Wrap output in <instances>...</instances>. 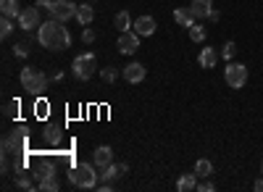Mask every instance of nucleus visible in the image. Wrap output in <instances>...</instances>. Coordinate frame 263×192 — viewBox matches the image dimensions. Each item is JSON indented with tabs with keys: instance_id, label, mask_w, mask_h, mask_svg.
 <instances>
[{
	"instance_id": "412c9836",
	"label": "nucleus",
	"mask_w": 263,
	"mask_h": 192,
	"mask_svg": "<svg viewBox=\"0 0 263 192\" xmlns=\"http://www.w3.org/2000/svg\"><path fill=\"white\" fill-rule=\"evenodd\" d=\"M197 179H200V177H197L195 171H192V174H182V177L177 179V189H179V192H190V189L197 187Z\"/></svg>"
},
{
	"instance_id": "f257e3e1",
	"label": "nucleus",
	"mask_w": 263,
	"mask_h": 192,
	"mask_svg": "<svg viewBox=\"0 0 263 192\" xmlns=\"http://www.w3.org/2000/svg\"><path fill=\"white\" fill-rule=\"evenodd\" d=\"M37 42L45 50H66V48H71V32L66 29L63 21L48 18L37 29Z\"/></svg>"
},
{
	"instance_id": "e433bc0d",
	"label": "nucleus",
	"mask_w": 263,
	"mask_h": 192,
	"mask_svg": "<svg viewBox=\"0 0 263 192\" xmlns=\"http://www.w3.org/2000/svg\"><path fill=\"white\" fill-rule=\"evenodd\" d=\"M63 79V71H55V74H50V82H61Z\"/></svg>"
},
{
	"instance_id": "4be33fe9",
	"label": "nucleus",
	"mask_w": 263,
	"mask_h": 192,
	"mask_svg": "<svg viewBox=\"0 0 263 192\" xmlns=\"http://www.w3.org/2000/svg\"><path fill=\"white\" fill-rule=\"evenodd\" d=\"M195 174L200 177V179H208V177L213 174V163H211L208 158H197V161H195Z\"/></svg>"
},
{
	"instance_id": "c9c22d12",
	"label": "nucleus",
	"mask_w": 263,
	"mask_h": 192,
	"mask_svg": "<svg viewBox=\"0 0 263 192\" xmlns=\"http://www.w3.org/2000/svg\"><path fill=\"white\" fill-rule=\"evenodd\" d=\"M218 18H221V16H218V11H211V13H208V21H213V24H216Z\"/></svg>"
},
{
	"instance_id": "7c9ffc66",
	"label": "nucleus",
	"mask_w": 263,
	"mask_h": 192,
	"mask_svg": "<svg viewBox=\"0 0 263 192\" xmlns=\"http://www.w3.org/2000/svg\"><path fill=\"white\" fill-rule=\"evenodd\" d=\"M13 55H16V58H27V55H29V45H27V42H18V45H13Z\"/></svg>"
},
{
	"instance_id": "7ed1b4c3",
	"label": "nucleus",
	"mask_w": 263,
	"mask_h": 192,
	"mask_svg": "<svg viewBox=\"0 0 263 192\" xmlns=\"http://www.w3.org/2000/svg\"><path fill=\"white\" fill-rule=\"evenodd\" d=\"M98 179H100V174H98L95 163H74L69 168V182L79 189H95Z\"/></svg>"
},
{
	"instance_id": "1a4fd4ad",
	"label": "nucleus",
	"mask_w": 263,
	"mask_h": 192,
	"mask_svg": "<svg viewBox=\"0 0 263 192\" xmlns=\"http://www.w3.org/2000/svg\"><path fill=\"white\" fill-rule=\"evenodd\" d=\"M116 48L121 55H135L140 50V34L135 29H129V32H121L119 34V42H116Z\"/></svg>"
},
{
	"instance_id": "aec40b11",
	"label": "nucleus",
	"mask_w": 263,
	"mask_h": 192,
	"mask_svg": "<svg viewBox=\"0 0 263 192\" xmlns=\"http://www.w3.org/2000/svg\"><path fill=\"white\" fill-rule=\"evenodd\" d=\"M174 21H177L179 27H187V29H190V27H195V21H197V18L192 16L190 8H177V11H174Z\"/></svg>"
},
{
	"instance_id": "f03ea898",
	"label": "nucleus",
	"mask_w": 263,
	"mask_h": 192,
	"mask_svg": "<svg viewBox=\"0 0 263 192\" xmlns=\"http://www.w3.org/2000/svg\"><path fill=\"white\" fill-rule=\"evenodd\" d=\"M18 82H21V87H24L29 95L40 98V95H45L48 84H50V76L42 74V71L34 69V66H24V69L18 71Z\"/></svg>"
},
{
	"instance_id": "bb28decb",
	"label": "nucleus",
	"mask_w": 263,
	"mask_h": 192,
	"mask_svg": "<svg viewBox=\"0 0 263 192\" xmlns=\"http://www.w3.org/2000/svg\"><path fill=\"white\" fill-rule=\"evenodd\" d=\"M100 79H103V82H108V84H114V82L119 79V71H116L114 66H105V69L100 71Z\"/></svg>"
},
{
	"instance_id": "6ab92c4d",
	"label": "nucleus",
	"mask_w": 263,
	"mask_h": 192,
	"mask_svg": "<svg viewBox=\"0 0 263 192\" xmlns=\"http://www.w3.org/2000/svg\"><path fill=\"white\" fill-rule=\"evenodd\" d=\"M92 18H95V8H92L90 3H82V6L77 8V21H79L82 27H90Z\"/></svg>"
},
{
	"instance_id": "39448f33",
	"label": "nucleus",
	"mask_w": 263,
	"mask_h": 192,
	"mask_svg": "<svg viewBox=\"0 0 263 192\" xmlns=\"http://www.w3.org/2000/svg\"><path fill=\"white\" fill-rule=\"evenodd\" d=\"M95 69H98L95 53H82V55H77L74 63H71V71H74V76H77L79 82H87V79L95 74Z\"/></svg>"
},
{
	"instance_id": "f3484780",
	"label": "nucleus",
	"mask_w": 263,
	"mask_h": 192,
	"mask_svg": "<svg viewBox=\"0 0 263 192\" xmlns=\"http://www.w3.org/2000/svg\"><path fill=\"white\" fill-rule=\"evenodd\" d=\"M197 63H200L203 69H213L216 63H218V53H216L211 45H205V48L200 50V55H197Z\"/></svg>"
},
{
	"instance_id": "9b49d317",
	"label": "nucleus",
	"mask_w": 263,
	"mask_h": 192,
	"mask_svg": "<svg viewBox=\"0 0 263 192\" xmlns=\"http://www.w3.org/2000/svg\"><path fill=\"white\" fill-rule=\"evenodd\" d=\"M126 174H129V166H126V163H108V166L100 168V179L108 182V184L119 182V179L126 177Z\"/></svg>"
},
{
	"instance_id": "cd10ccee",
	"label": "nucleus",
	"mask_w": 263,
	"mask_h": 192,
	"mask_svg": "<svg viewBox=\"0 0 263 192\" xmlns=\"http://www.w3.org/2000/svg\"><path fill=\"white\" fill-rule=\"evenodd\" d=\"M16 187H18V189H27V192H32V189H37V184H34L32 179H27L24 174H18V177H16Z\"/></svg>"
},
{
	"instance_id": "ddd939ff",
	"label": "nucleus",
	"mask_w": 263,
	"mask_h": 192,
	"mask_svg": "<svg viewBox=\"0 0 263 192\" xmlns=\"http://www.w3.org/2000/svg\"><path fill=\"white\" fill-rule=\"evenodd\" d=\"M132 29H135L140 37H150V34H156L158 24H156V18H153V16H140V18H135Z\"/></svg>"
},
{
	"instance_id": "4c0bfd02",
	"label": "nucleus",
	"mask_w": 263,
	"mask_h": 192,
	"mask_svg": "<svg viewBox=\"0 0 263 192\" xmlns=\"http://www.w3.org/2000/svg\"><path fill=\"white\" fill-rule=\"evenodd\" d=\"M255 192H263V177H260V179L255 182Z\"/></svg>"
},
{
	"instance_id": "a211bd4d",
	"label": "nucleus",
	"mask_w": 263,
	"mask_h": 192,
	"mask_svg": "<svg viewBox=\"0 0 263 192\" xmlns=\"http://www.w3.org/2000/svg\"><path fill=\"white\" fill-rule=\"evenodd\" d=\"M21 11H24V8H21L18 0H0V13H3V16H8V18H18Z\"/></svg>"
},
{
	"instance_id": "4468645a",
	"label": "nucleus",
	"mask_w": 263,
	"mask_h": 192,
	"mask_svg": "<svg viewBox=\"0 0 263 192\" xmlns=\"http://www.w3.org/2000/svg\"><path fill=\"white\" fill-rule=\"evenodd\" d=\"M121 76H124V79H126L129 84H140V82L145 79V66H142V63H137V61H135V63H129V66H126V69L121 71Z\"/></svg>"
},
{
	"instance_id": "b1692460",
	"label": "nucleus",
	"mask_w": 263,
	"mask_h": 192,
	"mask_svg": "<svg viewBox=\"0 0 263 192\" xmlns=\"http://www.w3.org/2000/svg\"><path fill=\"white\" fill-rule=\"evenodd\" d=\"M114 24H116V29H119V32H129L135 21H132V16H129L126 11H119V13H116V18H114Z\"/></svg>"
},
{
	"instance_id": "c85d7f7f",
	"label": "nucleus",
	"mask_w": 263,
	"mask_h": 192,
	"mask_svg": "<svg viewBox=\"0 0 263 192\" xmlns=\"http://www.w3.org/2000/svg\"><path fill=\"white\" fill-rule=\"evenodd\" d=\"M37 189H42V192H58L61 184L55 179H45V182H37Z\"/></svg>"
},
{
	"instance_id": "2f4dec72",
	"label": "nucleus",
	"mask_w": 263,
	"mask_h": 192,
	"mask_svg": "<svg viewBox=\"0 0 263 192\" xmlns=\"http://www.w3.org/2000/svg\"><path fill=\"white\" fill-rule=\"evenodd\" d=\"M221 55H224L227 61H232V58L237 55V45H234V42H224V50H221Z\"/></svg>"
},
{
	"instance_id": "473e14b6",
	"label": "nucleus",
	"mask_w": 263,
	"mask_h": 192,
	"mask_svg": "<svg viewBox=\"0 0 263 192\" xmlns=\"http://www.w3.org/2000/svg\"><path fill=\"white\" fill-rule=\"evenodd\" d=\"M82 42H87V45H92V42H95V32H92L90 27L82 32Z\"/></svg>"
},
{
	"instance_id": "f704fd0d",
	"label": "nucleus",
	"mask_w": 263,
	"mask_h": 192,
	"mask_svg": "<svg viewBox=\"0 0 263 192\" xmlns=\"http://www.w3.org/2000/svg\"><path fill=\"white\" fill-rule=\"evenodd\" d=\"M34 6H40L42 11H50V8H53V0H37Z\"/></svg>"
},
{
	"instance_id": "6e6552de",
	"label": "nucleus",
	"mask_w": 263,
	"mask_h": 192,
	"mask_svg": "<svg viewBox=\"0 0 263 192\" xmlns=\"http://www.w3.org/2000/svg\"><path fill=\"white\" fill-rule=\"evenodd\" d=\"M40 6H32V8H24V11H21V16L16 18V24H18V29L21 32H34V29H40V24H42V21H40Z\"/></svg>"
},
{
	"instance_id": "423d86ee",
	"label": "nucleus",
	"mask_w": 263,
	"mask_h": 192,
	"mask_svg": "<svg viewBox=\"0 0 263 192\" xmlns=\"http://www.w3.org/2000/svg\"><path fill=\"white\" fill-rule=\"evenodd\" d=\"M224 79H227V84L232 90H242L248 84V66H245V63H227Z\"/></svg>"
},
{
	"instance_id": "9d476101",
	"label": "nucleus",
	"mask_w": 263,
	"mask_h": 192,
	"mask_svg": "<svg viewBox=\"0 0 263 192\" xmlns=\"http://www.w3.org/2000/svg\"><path fill=\"white\" fill-rule=\"evenodd\" d=\"M42 137H45V145L50 147V150H61L63 147V142H66V135H63V126H58V124H48L45 126V132H42Z\"/></svg>"
},
{
	"instance_id": "a878e982",
	"label": "nucleus",
	"mask_w": 263,
	"mask_h": 192,
	"mask_svg": "<svg viewBox=\"0 0 263 192\" xmlns=\"http://www.w3.org/2000/svg\"><path fill=\"white\" fill-rule=\"evenodd\" d=\"M3 113H6L8 119H18V113H21V103H18V100H11V103H6Z\"/></svg>"
},
{
	"instance_id": "72a5a7b5",
	"label": "nucleus",
	"mask_w": 263,
	"mask_h": 192,
	"mask_svg": "<svg viewBox=\"0 0 263 192\" xmlns=\"http://www.w3.org/2000/svg\"><path fill=\"white\" fill-rule=\"evenodd\" d=\"M197 192H213L216 189V184L213 182H197V187H195Z\"/></svg>"
},
{
	"instance_id": "dca6fc26",
	"label": "nucleus",
	"mask_w": 263,
	"mask_h": 192,
	"mask_svg": "<svg viewBox=\"0 0 263 192\" xmlns=\"http://www.w3.org/2000/svg\"><path fill=\"white\" fill-rule=\"evenodd\" d=\"M190 11H192L195 18H208V13L213 11V3H211V0H192Z\"/></svg>"
},
{
	"instance_id": "20e7f679",
	"label": "nucleus",
	"mask_w": 263,
	"mask_h": 192,
	"mask_svg": "<svg viewBox=\"0 0 263 192\" xmlns=\"http://www.w3.org/2000/svg\"><path fill=\"white\" fill-rule=\"evenodd\" d=\"M27 147H29V126L27 124H16L13 132H8L3 137V156L27 153Z\"/></svg>"
},
{
	"instance_id": "58836bf2",
	"label": "nucleus",
	"mask_w": 263,
	"mask_h": 192,
	"mask_svg": "<svg viewBox=\"0 0 263 192\" xmlns=\"http://www.w3.org/2000/svg\"><path fill=\"white\" fill-rule=\"evenodd\" d=\"M260 171H263V163H260Z\"/></svg>"
},
{
	"instance_id": "0eeeda50",
	"label": "nucleus",
	"mask_w": 263,
	"mask_h": 192,
	"mask_svg": "<svg viewBox=\"0 0 263 192\" xmlns=\"http://www.w3.org/2000/svg\"><path fill=\"white\" fill-rule=\"evenodd\" d=\"M77 3L74 0H53V8H50V18L55 21H69V18H77Z\"/></svg>"
},
{
	"instance_id": "393cba45",
	"label": "nucleus",
	"mask_w": 263,
	"mask_h": 192,
	"mask_svg": "<svg viewBox=\"0 0 263 192\" xmlns=\"http://www.w3.org/2000/svg\"><path fill=\"white\" fill-rule=\"evenodd\" d=\"M13 34V18H8V16H3L0 18V37H11Z\"/></svg>"
},
{
	"instance_id": "c756f323",
	"label": "nucleus",
	"mask_w": 263,
	"mask_h": 192,
	"mask_svg": "<svg viewBox=\"0 0 263 192\" xmlns=\"http://www.w3.org/2000/svg\"><path fill=\"white\" fill-rule=\"evenodd\" d=\"M190 37H192V42H203L205 40V29L200 24H195V27H190Z\"/></svg>"
},
{
	"instance_id": "f8f14e48",
	"label": "nucleus",
	"mask_w": 263,
	"mask_h": 192,
	"mask_svg": "<svg viewBox=\"0 0 263 192\" xmlns=\"http://www.w3.org/2000/svg\"><path fill=\"white\" fill-rule=\"evenodd\" d=\"M34 177H37V182L55 179V177H58V166H55V161H50V158H40L37 166H34Z\"/></svg>"
},
{
	"instance_id": "2eb2a0df",
	"label": "nucleus",
	"mask_w": 263,
	"mask_h": 192,
	"mask_svg": "<svg viewBox=\"0 0 263 192\" xmlns=\"http://www.w3.org/2000/svg\"><path fill=\"white\" fill-rule=\"evenodd\" d=\"M92 163H95L98 168H103V166H108V163H114V150H111L108 145L95 147V150H92Z\"/></svg>"
},
{
	"instance_id": "5701e85b",
	"label": "nucleus",
	"mask_w": 263,
	"mask_h": 192,
	"mask_svg": "<svg viewBox=\"0 0 263 192\" xmlns=\"http://www.w3.org/2000/svg\"><path fill=\"white\" fill-rule=\"evenodd\" d=\"M34 116H37L40 121H45V119L50 116V103H48L45 98H42V95L34 100Z\"/></svg>"
}]
</instances>
